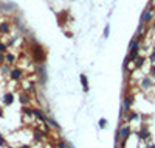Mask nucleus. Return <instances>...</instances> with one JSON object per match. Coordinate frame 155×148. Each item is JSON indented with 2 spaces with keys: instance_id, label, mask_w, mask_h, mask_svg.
<instances>
[{
  "instance_id": "1",
  "label": "nucleus",
  "mask_w": 155,
  "mask_h": 148,
  "mask_svg": "<svg viewBox=\"0 0 155 148\" xmlns=\"http://www.w3.org/2000/svg\"><path fill=\"white\" fill-rule=\"evenodd\" d=\"M9 78H11L12 81H20L22 78H24V70L22 69H11L9 70Z\"/></svg>"
},
{
  "instance_id": "2",
  "label": "nucleus",
  "mask_w": 155,
  "mask_h": 148,
  "mask_svg": "<svg viewBox=\"0 0 155 148\" xmlns=\"http://www.w3.org/2000/svg\"><path fill=\"white\" fill-rule=\"evenodd\" d=\"M130 128L129 126H121L120 128V133H118V137H120L121 140H127L129 139V136H130Z\"/></svg>"
},
{
  "instance_id": "3",
  "label": "nucleus",
  "mask_w": 155,
  "mask_h": 148,
  "mask_svg": "<svg viewBox=\"0 0 155 148\" xmlns=\"http://www.w3.org/2000/svg\"><path fill=\"white\" fill-rule=\"evenodd\" d=\"M14 94H12V92H6L5 95H3V104H5V106H11L12 103H14Z\"/></svg>"
},
{
  "instance_id": "4",
  "label": "nucleus",
  "mask_w": 155,
  "mask_h": 148,
  "mask_svg": "<svg viewBox=\"0 0 155 148\" xmlns=\"http://www.w3.org/2000/svg\"><path fill=\"white\" fill-rule=\"evenodd\" d=\"M33 116L37 118V120H41L42 123H47V117L44 116V112L41 109H33Z\"/></svg>"
},
{
  "instance_id": "5",
  "label": "nucleus",
  "mask_w": 155,
  "mask_h": 148,
  "mask_svg": "<svg viewBox=\"0 0 155 148\" xmlns=\"http://www.w3.org/2000/svg\"><path fill=\"white\" fill-rule=\"evenodd\" d=\"M9 31H11V24L9 22H0V33L8 34Z\"/></svg>"
},
{
  "instance_id": "6",
  "label": "nucleus",
  "mask_w": 155,
  "mask_h": 148,
  "mask_svg": "<svg viewBox=\"0 0 155 148\" xmlns=\"http://www.w3.org/2000/svg\"><path fill=\"white\" fill-rule=\"evenodd\" d=\"M150 19H152V11H149V9H146L144 11V14L141 16V24L140 25H144L146 22H149Z\"/></svg>"
},
{
  "instance_id": "7",
  "label": "nucleus",
  "mask_w": 155,
  "mask_h": 148,
  "mask_svg": "<svg viewBox=\"0 0 155 148\" xmlns=\"http://www.w3.org/2000/svg\"><path fill=\"white\" fill-rule=\"evenodd\" d=\"M79 81H81V84H82V89H84V92H88V80H87V77H85L84 73L79 75Z\"/></svg>"
},
{
  "instance_id": "8",
  "label": "nucleus",
  "mask_w": 155,
  "mask_h": 148,
  "mask_svg": "<svg viewBox=\"0 0 155 148\" xmlns=\"http://www.w3.org/2000/svg\"><path fill=\"white\" fill-rule=\"evenodd\" d=\"M16 59H17V58H16V55L8 53V52L5 53V62H6V64H9V65H11V64H14V62H16Z\"/></svg>"
},
{
  "instance_id": "9",
  "label": "nucleus",
  "mask_w": 155,
  "mask_h": 148,
  "mask_svg": "<svg viewBox=\"0 0 155 148\" xmlns=\"http://www.w3.org/2000/svg\"><path fill=\"white\" fill-rule=\"evenodd\" d=\"M132 103H133V97H132V95H127L126 100H124V111H126V112L130 109Z\"/></svg>"
},
{
  "instance_id": "10",
  "label": "nucleus",
  "mask_w": 155,
  "mask_h": 148,
  "mask_svg": "<svg viewBox=\"0 0 155 148\" xmlns=\"http://www.w3.org/2000/svg\"><path fill=\"white\" fill-rule=\"evenodd\" d=\"M138 136H140V139H144V140L149 139L150 134H149V131H147V126H143V128H141V131L138 133Z\"/></svg>"
},
{
  "instance_id": "11",
  "label": "nucleus",
  "mask_w": 155,
  "mask_h": 148,
  "mask_svg": "<svg viewBox=\"0 0 155 148\" xmlns=\"http://www.w3.org/2000/svg\"><path fill=\"white\" fill-rule=\"evenodd\" d=\"M141 86H143V89H149V87H152V80H150L149 77L143 78V81H141Z\"/></svg>"
},
{
  "instance_id": "12",
  "label": "nucleus",
  "mask_w": 155,
  "mask_h": 148,
  "mask_svg": "<svg viewBox=\"0 0 155 148\" xmlns=\"http://www.w3.org/2000/svg\"><path fill=\"white\" fill-rule=\"evenodd\" d=\"M19 101H20L22 104H26V106H28V103H29V94H20Z\"/></svg>"
},
{
  "instance_id": "13",
  "label": "nucleus",
  "mask_w": 155,
  "mask_h": 148,
  "mask_svg": "<svg viewBox=\"0 0 155 148\" xmlns=\"http://www.w3.org/2000/svg\"><path fill=\"white\" fill-rule=\"evenodd\" d=\"M47 125H50V126L56 128V130H61V126L58 125V122H56L54 118H51V117H47Z\"/></svg>"
},
{
  "instance_id": "14",
  "label": "nucleus",
  "mask_w": 155,
  "mask_h": 148,
  "mask_svg": "<svg viewBox=\"0 0 155 148\" xmlns=\"http://www.w3.org/2000/svg\"><path fill=\"white\" fill-rule=\"evenodd\" d=\"M143 64H144V58H141V56L135 58V67H137V69L143 67Z\"/></svg>"
},
{
  "instance_id": "15",
  "label": "nucleus",
  "mask_w": 155,
  "mask_h": 148,
  "mask_svg": "<svg viewBox=\"0 0 155 148\" xmlns=\"http://www.w3.org/2000/svg\"><path fill=\"white\" fill-rule=\"evenodd\" d=\"M24 114H25L26 117H29V118L34 117V116H33V108H29V106H25L24 108Z\"/></svg>"
},
{
  "instance_id": "16",
  "label": "nucleus",
  "mask_w": 155,
  "mask_h": 148,
  "mask_svg": "<svg viewBox=\"0 0 155 148\" xmlns=\"http://www.w3.org/2000/svg\"><path fill=\"white\" fill-rule=\"evenodd\" d=\"M42 136H45V134L42 133L41 130H36V131H34V134H33V137H34V140H41V139H42Z\"/></svg>"
},
{
  "instance_id": "17",
  "label": "nucleus",
  "mask_w": 155,
  "mask_h": 148,
  "mask_svg": "<svg viewBox=\"0 0 155 148\" xmlns=\"http://www.w3.org/2000/svg\"><path fill=\"white\" fill-rule=\"evenodd\" d=\"M56 148H68V143L65 142V140H59V142L56 143Z\"/></svg>"
},
{
  "instance_id": "18",
  "label": "nucleus",
  "mask_w": 155,
  "mask_h": 148,
  "mask_svg": "<svg viewBox=\"0 0 155 148\" xmlns=\"http://www.w3.org/2000/svg\"><path fill=\"white\" fill-rule=\"evenodd\" d=\"M6 50H8V45L5 42H0V53H6Z\"/></svg>"
},
{
  "instance_id": "19",
  "label": "nucleus",
  "mask_w": 155,
  "mask_h": 148,
  "mask_svg": "<svg viewBox=\"0 0 155 148\" xmlns=\"http://www.w3.org/2000/svg\"><path fill=\"white\" fill-rule=\"evenodd\" d=\"M135 118H138V114H137V112H130L129 116H127V120H129V122L135 120Z\"/></svg>"
},
{
  "instance_id": "20",
  "label": "nucleus",
  "mask_w": 155,
  "mask_h": 148,
  "mask_svg": "<svg viewBox=\"0 0 155 148\" xmlns=\"http://www.w3.org/2000/svg\"><path fill=\"white\" fill-rule=\"evenodd\" d=\"M9 70H11V69H9L8 65H3V67L0 69V72H3V75H8V73H9Z\"/></svg>"
},
{
  "instance_id": "21",
  "label": "nucleus",
  "mask_w": 155,
  "mask_h": 148,
  "mask_svg": "<svg viewBox=\"0 0 155 148\" xmlns=\"http://www.w3.org/2000/svg\"><path fill=\"white\" fill-rule=\"evenodd\" d=\"M105 126H107V120H105V118H101V120H99V128H103V130H104Z\"/></svg>"
},
{
  "instance_id": "22",
  "label": "nucleus",
  "mask_w": 155,
  "mask_h": 148,
  "mask_svg": "<svg viewBox=\"0 0 155 148\" xmlns=\"http://www.w3.org/2000/svg\"><path fill=\"white\" fill-rule=\"evenodd\" d=\"M6 145H8V143H6L5 137H3L2 134H0V147H6Z\"/></svg>"
},
{
  "instance_id": "23",
  "label": "nucleus",
  "mask_w": 155,
  "mask_h": 148,
  "mask_svg": "<svg viewBox=\"0 0 155 148\" xmlns=\"http://www.w3.org/2000/svg\"><path fill=\"white\" fill-rule=\"evenodd\" d=\"M109 33H110V27L107 25V27L104 28V38H109Z\"/></svg>"
},
{
  "instance_id": "24",
  "label": "nucleus",
  "mask_w": 155,
  "mask_h": 148,
  "mask_svg": "<svg viewBox=\"0 0 155 148\" xmlns=\"http://www.w3.org/2000/svg\"><path fill=\"white\" fill-rule=\"evenodd\" d=\"M0 64H5V53H0Z\"/></svg>"
},
{
  "instance_id": "25",
  "label": "nucleus",
  "mask_w": 155,
  "mask_h": 148,
  "mask_svg": "<svg viewBox=\"0 0 155 148\" xmlns=\"http://www.w3.org/2000/svg\"><path fill=\"white\" fill-rule=\"evenodd\" d=\"M150 75H152V77L155 78V64L152 65V67H150Z\"/></svg>"
},
{
  "instance_id": "26",
  "label": "nucleus",
  "mask_w": 155,
  "mask_h": 148,
  "mask_svg": "<svg viewBox=\"0 0 155 148\" xmlns=\"http://www.w3.org/2000/svg\"><path fill=\"white\" fill-rule=\"evenodd\" d=\"M150 61L155 64V52H152V55H150Z\"/></svg>"
},
{
  "instance_id": "27",
  "label": "nucleus",
  "mask_w": 155,
  "mask_h": 148,
  "mask_svg": "<svg viewBox=\"0 0 155 148\" xmlns=\"http://www.w3.org/2000/svg\"><path fill=\"white\" fill-rule=\"evenodd\" d=\"M2 117H3V109L0 108V118H2Z\"/></svg>"
},
{
  "instance_id": "28",
  "label": "nucleus",
  "mask_w": 155,
  "mask_h": 148,
  "mask_svg": "<svg viewBox=\"0 0 155 148\" xmlns=\"http://www.w3.org/2000/svg\"><path fill=\"white\" fill-rule=\"evenodd\" d=\"M19 148H31L29 145H22V147H19Z\"/></svg>"
},
{
  "instance_id": "29",
  "label": "nucleus",
  "mask_w": 155,
  "mask_h": 148,
  "mask_svg": "<svg viewBox=\"0 0 155 148\" xmlns=\"http://www.w3.org/2000/svg\"><path fill=\"white\" fill-rule=\"evenodd\" d=\"M147 148H155V147H154V145H152V147H147Z\"/></svg>"
}]
</instances>
